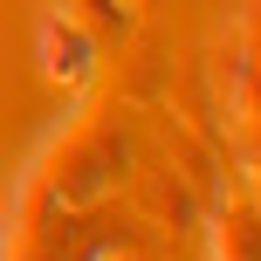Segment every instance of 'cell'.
Returning <instances> with one entry per match:
<instances>
[{"label": "cell", "instance_id": "obj_7", "mask_svg": "<svg viewBox=\"0 0 261 261\" xmlns=\"http://www.w3.org/2000/svg\"><path fill=\"white\" fill-rule=\"evenodd\" d=\"M248 179H254V193H248V199H254V206H261V172H248Z\"/></svg>", "mask_w": 261, "mask_h": 261}, {"label": "cell", "instance_id": "obj_3", "mask_svg": "<svg viewBox=\"0 0 261 261\" xmlns=\"http://www.w3.org/2000/svg\"><path fill=\"white\" fill-rule=\"evenodd\" d=\"M96 48L103 41L90 35V28L76 21V14H41V28H35V55H41V76L48 83H62V90H83V83L96 76Z\"/></svg>", "mask_w": 261, "mask_h": 261}, {"label": "cell", "instance_id": "obj_1", "mask_svg": "<svg viewBox=\"0 0 261 261\" xmlns=\"http://www.w3.org/2000/svg\"><path fill=\"white\" fill-rule=\"evenodd\" d=\"M130 179V130L117 124V110H83L41 144V158L28 165V186L55 199L69 213L103 206L110 193Z\"/></svg>", "mask_w": 261, "mask_h": 261}, {"label": "cell", "instance_id": "obj_6", "mask_svg": "<svg viewBox=\"0 0 261 261\" xmlns=\"http://www.w3.org/2000/svg\"><path fill=\"white\" fill-rule=\"evenodd\" d=\"M234 158H241V165H248V172H261V110H254V117H241V138H234Z\"/></svg>", "mask_w": 261, "mask_h": 261}, {"label": "cell", "instance_id": "obj_2", "mask_svg": "<svg viewBox=\"0 0 261 261\" xmlns=\"http://www.w3.org/2000/svg\"><path fill=\"white\" fill-rule=\"evenodd\" d=\"M220 96L234 124L261 110V0H234V21L220 41Z\"/></svg>", "mask_w": 261, "mask_h": 261}, {"label": "cell", "instance_id": "obj_5", "mask_svg": "<svg viewBox=\"0 0 261 261\" xmlns=\"http://www.w3.org/2000/svg\"><path fill=\"white\" fill-rule=\"evenodd\" d=\"M62 14H76V21L90 28L96 41H103V35H124V28H130V0H69Z\"/></svg>", "mask_w": 261, "mask_h": 261}, {"label": "cell", "instance_id": "obj_4", "mask_svg": "<svg viewBox=\"0 0 261 261\" xmlns=\"http://www.w3.org/2000/svg\"><path fill=\"white\" fill-rule=\"evenodd\" d=\"M206 248H213V261H261V206L254 199L220 206L206 227Z\"/></svg>", "mask_w": 261, "mask_h": 261}]
</instances>
